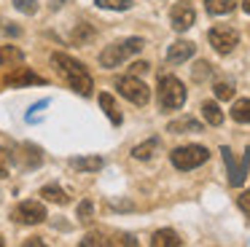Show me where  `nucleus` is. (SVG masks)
Wrapping results in <instances>:
<instances>
[{
	"label": "nucleus",
	"mask_w": 250,
	"mask_h": 247,
	"mask_svg": "<svg viewBox=\"0 0 250 247\" xmlns=\"http://www.w3.org/2000/svg\"><path fill=\"white\" fill-rule=\"evenodd\" d=\"M100 8H108V11H126L132 5V0H94Z\"/></svg>",
	"instance_id": "nucleus-24"
},
{
	"label": "nucleus",
	"mask_w": 250,
	"mask_h": 247,
	"mask_svg": "<svg viewBox=\"0 0 250 247\" xmlns=\"http://www.w3.org/2000/svg\"><path fill=\"white\" fill-rule=\"evenodd\" d=\"M205 75H210V64H207V62H196V67H194V78H196V81H202Z\"/></svg>",
	"instance_id": "nucleus-30"
},
{
	"label": "nucleus",
	"mask_w": 250,
	"mask_h": 247,
	"mask_svg": "<svg viewBox=\"0 0 250 247\" xmlns=\"http://www.w3.org/2000/svg\"><path fill=\"white\" fill-rule=\"evenodd\" d=\"M14 8H17L19 14L33 16L35 11H38V0H14Z\"/></svg>",
	"instance_id": "nucleus-25"
},
{
	"label": "nucleus",
	"mask_w": 250,
	"mask_h": 247,
	"mask_svg": "<svg viewBox=\"0 0 250 247\" xmlns=\"http://www.w3.org/2000/svg\"><path fill=\"white\" fill-rule=\"evenodd\" d=\"M159 148V140L156 137H151V140H146L143 145H135L132 148V159H137V161H148L153 156V150Z\"/></svg>",
	"instance_id": "nucleus-19"
},
{
	"label": "nucleus",
	"mask_w": 250,
	"mask_h": 247,
	"mask_svg": "<svg viewBox=\"0 0 250 247\" xmlns=\"http://www.w3.org/2000/svg\"><path fill=\"white\" fill-rule=\"evenodd\" d=\"M94 38V30L89 24H78L76 30H73V43H78V46H83V43H89Z\"/></svg>",
	"instance_id": "nucleus-23"
},
{
	"label": "nucleus",
	"mask_w": 250,
	"mask_h": 247,
	"mask_svg": "<svg viewBox=\"0 0 250 247\" xmlns=\"http://www.w3.org/2000/svg\"><path fill=\"white\" fill-rule=\"evenodd\" d=\"M6 83H8V86H24V83H46V81L41 78V75H35L30 67H17V70H14V73L6 78Z\"/></svg>",
	"instance_id": "nucleus-11"
},
{
	"label": "nucleus",
	"mask_w": 250,
	"mask_h": 247,
	"mask_svg": "<svg viewBox=\"0 0 250 247\" xmlns=\"http://www.w3.org/2000/svg\"><path fill=\"white\" fill-rule=\"evenodd\" d=\"M167 132L172 134H183V132H202V124L191 116H183V118H175V121L167 124Z\"/></svg>",
	"instance_id": "nucleus-12"
},
{
	"label": "nucleus",
	"mask_w": 250,
	"mask_h": 247,
	"mask_svg": "<svg viewBox=\"0 0 250 247\" xmlns=\"http://www.w3.org/2000/svg\"><path fill=\"white\" fill-rule=\"evenodd\" d=\"M92 245H110V239H105V234L94 231V234H86L81 239V247H92Z\"/></svg>",
	"instance_id": "nucleus-26"
},
{
	"label": "nucleus",
	"mask_w": 250,
	"mask_h": 247,
	"mask_svg": "<svg viewBox=\"0 0 250 247\" xmlns=\"http://www.w3.org/2000/svg\"><path fill=\"white\" fill-rule=\"evenodd\" d=\"M212 89H215L218 100H231V97H234V86L231 83H215Z\"/></svg>",
	"instance_id": "nucleus-28"
},
{
	"label": "nucleus",
	"mask_w": 250,
	"mask_h": 247,
	"mask_svg": "<svg viewBox=\"0 0 250 247\" xmlns=\"http://www.w3.org/2000/svg\"><path fill=\"white\" fill-rule=\"evenodd\" d=\"M231 118L237 124H250V100L245 97V100H237L231 105Z\"/></svg>",
	"instance_id": "nucleus-20"
},
{
	"label": "nucleus",
	"mask_w": 250,
	"mask_h": 247,
	"mask_svg": "<svg viewBox=\"0 0 250 247\" xmlns=\"http://www.w3.org/2000/svg\"><path fill=\"white\" fill-rule=\"evenodd\" d=\"M116 89H119L121 97H126V100L135 102V105H148V100H151V89H148L137 75L119 78V81H116Z\"/></svg>",
	"instance_id": "nucleus-5"
},
{
	"label": "nucleus",
	"mask_w": 250,
	"mask_h": 247,
	"mask_svg": "<svg viewBox=\"0 0 250 247\" xmlns=\"http://www.w3.org/2000/svg\"><path fill=\"white\" fill-rule=\"evenodd\" d=\"M234 5H237V0H205L207 14H215V16H221V14H231Z\"/></svg>",
	"instance_id": "nucleus-22"
},
{
	"label": "nucleus",
	"mask_w": 250,
	"mask_h": 247,
	"mask_svg": "<svg viewBox=\"0 0 250 247\" xmlns=\"http://www.w3.org/2000/svg\"><path fill=\"white\" fill-rule=\"evenodd\" d=\"M151 245L153 247H183V239H180L172 228H162V231H156V234H153Z\"/></svg>",
	"instance_id": "nucleus-13"
},
{
	"label": "nucleus",
	"mask_w": 250,
	"mask_h": 247,
	"mask_svg": "<svg viewBox=\"0 0 250 247\" xmlns=\"http://www.w3.org/2000/svg\"><path fill=\"white\" fill-rule=\"evenodd\" d=\"M148 67H151L148 62H135L129 70H132V75H146V73H148Z\"/></svg>",
	"instance_id": "nucleus-31"
},
{
	"label": "nucleus",
	"mask_w": 250,
	"mask_h": 247,
	"mask_svg": "<svg viewBox=\"0 0 250 247\" xmlns=\"http://www.w3.org/2000/svg\"><path fill=\"white\" fill-rule=\"evenodd\" d=\"M62 3H65V0H51V8H60Z\"/></svg>",
	"instance_id": "nucleus-34"
},
{
	"label": "nucleus",
	"mask_w": 250,
	"mask_h": 247,
	"mask_svg": "<svg viewBox=\"0 0 250 247\" xmlns=\"http://www.w3.org/2000/svg\"><path fill=\"white\" fill-rule=\"evenodd\" d=\"M17 159L22 161L24 166H38L41 161H43V156H41V150L35 148V145H22L17 153Z\"/></svg>",
	"instance_id": "nucleus-15"
},
{
	"label": "nucleus",
	"mask_w": 250,
	"mask_h": 247,
	"mask_svg": "<svg viewBox=\"0 0 250 247\" xmlns=\"http://www.w3.org/2000/svg\"><path fill=\"white\" fill-rule=\"evenodd\" d=\"M194 51H196V46H194L191 41H175L172 46L167 48V62H172V64H183L186 59L194 57Z\"/></svg>",
	"instance_id": "nucleus-9"
},
{
	"label": "nucleus",
	"mask_w": 250,
	"mask_h": 247,
	"mask_svg": "<svg viewBox=\"0 0 250 247\" xmlns=\"http://www.w3.org/2000/svg\"><path fill=\"white\" fill-rule=\"evenodd\" d=\"M51 64L60 70V75L67 81V86H70L73 91H78L81 97L92 94L94 81H92V75H89V70L83 67L78 59L67 57V54H62V51H54V54H51Z\"/></svg>",
	"instance_id": "nucleus-1"
},
{
	"label": "nucleus",
	"mask_w": 250,
	"mask_h": 247,
	"mask_svg": "<svg viewBox=\"0 0 250 247\" xmlns=\"http://www.w3.org/2000/svg\"><path fill=\"white\" fill-rule=\"evenodd\" d=\"M143 46H146L143 38H124V41H116V43H110V46L103 48V54H100V64L108 67V70L110 67H119V64L126 62L129 57L140 54Z\"/></svg>",
	"instance_id": "nucleus-2"
},
{
	"label": "nucleus",
	"mask_w": 250,
	"mask_h": 247,
	"mask_svg": "<svg viewBox=\"0 0 250 247\" xmlns=\"http://www.w3.org/2000/svg\"><path fill=\"white\" fill-rule=\"evenodd\" d=\"M11 218L22 226H38L46 220V207L41 202H35V199H27V202H19L14 207Z\"/></svg>",
	"instance_id": "nucleus-7"
},
{
	"label": "nucleus",
	"mask_w": 250,
	"mask_h": 247,
	"mask_svg": "<svg viewBox=\"0 0 250 247\" xmlns=\"http://www.w3.org/2000/svg\"><path fill=\"white\" fill-rule=\"evenodd\" d=\"M11 159L14 156L0 145V177H8V172H11Z\"/></svg>",
	"instance_id": "nucleus-27"
},
{
	"label": "nucleus",
	"mask_w": 250,
	"mask_h": 247,
	"mask_svg": "<svg viewBox=\"0 0 250 247\" xmlns=\"http://www.w3.org/2000/svg\"><path fill=\"white\" fill-rule=\"evenodd\" d=\"M186 102V86L175 75H162L159 78V105L162 110H178Z\"/></svg>",
	"instance_id": "nucleus-3"
},
{
	"label": "nucleus",
	"mask_w": 250,
	"mask_h": 247,
	"mask_svg": "<svg viewBox=\"0 0 250 247\" xmlns=\"http://www.w3.org/2000/svg\"><path fill=\"white\" fill-rule=\"evenodd\" d=\"M194 21H196V11H194V5H191L188 0H178V3L169 8V24H172L175 32L191 30Z\"/></svg>",
	"instance_id": "nucleus-8"
},
{
	"label": "nucleus",
	"mask_w": 250,
	"mask_h": 247,
	"mask_svg": "<svg viewBox=\"0 0 250 247\" xmlns=\"http://www.w3.org/2000/svg\"><path fill=\"white\" fill-rule=\"evenodd\" d=\"M24 54L17 46H0V67H11V64L22 62Z\"/></svg>",
	"instance_id": "nucleus-18"
},
{
	"label": "nucleus",
	"mask_w": 250,
	"mask_h": 247,
	"mask_svg": "<svg viewBox=\"0 0 250 247\" xmlns=\"http://www.w3.org/2000/svg\"><path fill=\"white\" fill-rule=\"evenodd\" d=\"M242 8H245V14H250V0H242Z\"/></svg>",
	"instance_id": "nucleus-33"
},
{
	"label": "nucleus",
	"mask_w": 250,
	"mask_h": 247,
	"mask_svg": "<svg viewBox=\"0 0 250 247\" xmlns=\"http://www.w3.org/2000/svg\"><path fill=\"white\" fill-rule=\"evenodd\" d=\"M92 202H89V199H83L81 204H78V220H89L92 218Z\"/></svg>",
	"instance_id": "nucleus-29"
},
{
	"label": "nucleus",
	"mask_w": 250,
	"mask_h": 247,
	"mask_svg": "<svg viewBox=\"0 0 250 247\" xmlns=\"http://www.w3.org/2000/svg\"><path fill=\"white\" fill-rule=\"evenodd\" d=\"M0 247H3V236H0Z\"/></svg>",
	"instance_id": "nucleus-35"
},
{
	"label": "nucleus",
	"mask_w": 250,
	"mask_h": 247,
	"mask_svg": "<svg viewBox=\"0 0 250 247\" xmlns=\"http://www.w3.org/2000/svg\"><path fill=\"white\" fill-rule=\"evenodd\" d=\"M41 196H43L46 202H54V204H67L70 202V196H67L60 185H43L41 188Z\"/></svg>",
	"instance_id": "nucleus-21"
},
{
	"label": "nucleus",
	"mask_w": 250,
	"mask_h": 247,
	"mask_svg": "<svg viewBox=\"0 0 250 247\" xmlns=\"http://www.w3.org/2000/svg\"><path fill=\"white\" fill-rule=\"evenodd\" d=\"M100 107H103L105 116L110 118V124H116V126H119V124H121V113H119V107H116V100H113V97L103 91V94H100Z\"/></svg>",
	"instance_id": "nucleus-17"
},
{
	"label": "nucleus",
	"mask_w": 250,
	"mask_h": 247,
	"mask_svg": "<svg viewBox=\"0 0 250 247\" xmlns=\"http://www.w3.org/2000/svg\"><path fill=\"white\" fill-rule=\"evenodd\" d=\"M202 116L210 126H221L223 124V110L218 107V102H202Z\"/></svg>",
	"instance_id": "nucleus-16"
},
{
	"label": "nucleus",
	"mask_w": 250,
	"mask_h": 247,
	"mask_svg": "<svg viewBox=\"0 0 250 247\" xmlns=\"http://www.w3.org/2000/svg\"><path fill=\"white\" fill-rule=\"evenodd\" d=\"M105 161L100 159V156H78V159H70V166L78 172H97L103 169Z\"/></svg>",
	"instance_id": "nucleus-14"
},
{
	"label": "nucleus",
	"mask_w": 250,
	"mask_h": 247,
	"mask_svg": "<svg viewBox=\"0 0 250 247\" xmlns=\"http://www.w3.org/2000/svg\"><path fill=\"white\" fill-rule=\"evenodd\" d=\"M223 153V161H226V169H229V185H242L245 183V166L237 164V159H234V153L223 145L221 148Z\"/></svg>",
	"instance_id": "nucleus-10"
},
{
	"label": "nucleus",
	"mask_w": 250,
	"mask_h": 247,
	"mask_svg": "<svg viewBox=\"0 0 250 247\" xmlns=\"http://www.w3.org/2000/svg\"><path fill=\"white\" fill-rule=\"evenodd\" d=\"M239 207H242V212L250 215V191H245L242 196H239Z\"/></svg>",
	"instance_id": "nucleus-32"
},
{
	"label": "nucleus",
	"mask_w": 250,
	"mask_h": 247,
	"mask_svg": "<svg viewBox=\"0 0 250 247\" xmlns=\"http://www.w3.org/2000/svg\"><path fill=\"white\" fill-rule=\"evenodd\" d=\"M207 159H210V153H207V148H202V145H180V148H175L172 153H169L172 166L180 172L196 169V166H202Z\"/></svg>",
	"instance_id": "nucleus-4"
},
{
	"label": "nucleus",
	"mask_w": 250,
	"mask_h": 247,
	"mask_svg": "<svg viewBox=\"0 0 250 247\" xmlns=\"http://www.w3.org/2000/svg\"><path fill=\"white\" fill-rule=\"evenodd\" d=\"M207 41H210V46L215 48L218 54H231L234 46L239 43V32L229 24H218L207 32Z\"/></svg>",
	"instance_id": "nucleus-6"
}]
</instances>
